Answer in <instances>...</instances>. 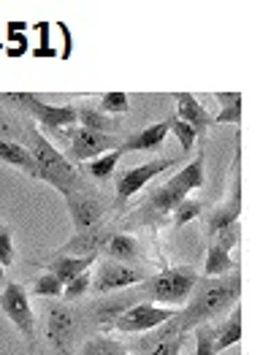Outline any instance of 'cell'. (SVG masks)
I'll list each match as a JSON object with an SVG mask.
<instances>
[{"instance_id":"obj_24","label":"cell","mask_w":271,"mask_h":355,"mask_svg":"<svg viewBox=\"0 0 271 355\" xmlns=\"http://www.w3.org/2000/svg\"><path fill=\"white\" fill-rule=\"evenodd\" d=\"M214 98L220 101L222 112L214 117L220 125H241V92H214Z\"/></svg>"},{"instance_id":"obj_1","label":"cell","mask_w":271,"mask_h":355,"mask_svg":"<svg viewBox=\"0 0 271 355\" xmlns=\"http://www.w3.org/2000/svg\"><path fill=\"white\" fill-rule=\"evenodd\" d=\"M241 296V277H198L193 293L187 298V306L177 312V323L182 334H190L195 326L209 323L211 318L222 315L228 306H236Z\"/></svg>"},{"instance_id":"obj_4","label":"cell","mask_w":271,"mask_h":355,"mask_svg":"<svg viewBox=\"0 0 271 355\" xmlns=\"http://www.w3.org/2000/svg\"><path fill=\"white\" fill-rule=\"evenodd\" d=\"M204 187V152L195 155L193 163H187L177 177H171L168 182H163L150 198V207L157 211H174L182 201L193 193Z\"/></svg>"},{"instance_id":"obj_6","label":"cell","mask_w":271,"mask_h":355,"mask_svg":"<svg viewBox=\"0 0 271 355\" xmlns=\"http://www.w3.org/2000/svg\"><path fill=\"white\" fill-rule=\"evenodd\" d=\"M62 139L68 141V152H65V160L73 166V163H90L95 157L112 152V149L120 147L117 136H106V133H95L87 128H65Z\"/></svg>"},{"instance_id":"obj_21","label":"cell","mask_w":271,"mask_h":355,"mask_svg":"<svg viewBox=\"0 0 271 355\" xmlns=\"http://www.w3.org/2000/svg\"><path fill=\"white\" fill-rule=\"evenodd\" d=\"M0 160L8 163V166L22 168L30 179H38L33 155L28 152V147H22V144H17V141H3V139H0Z\"/></svg>"},{"instance_id":"obj_37","label":"cell","mask_w":271,"mask_h":355,"mask_svg":"<svg viewBox=\"0 0 271 355\" xmlns=\"http://www.w3.org/2000/svg\"><path fill=\"white\" fill-rule=\"evenodd\" d=\"M3 279H6V277H3V266H0V282H3Z\"/></svg>"},{"instance_id":"obj_14","label":"cell","mask_w":271,"mask_h":355,"mask_svg":"<svg viewBox=\"0 0 271 355\" xmlns=\"http://www.w3.org/2000/svg\"><path fill=\"white\" fill-rule=\"evenodd\" d=\"M73 331H76V315L71 312V306H65V304H55V306L49 309L46 336H49V342H52L62 355H68V350H71Z\"/></svg>"},{"instance_id":"obj_26","label":"cell","mask_w":271,"mask_h":355,"mask_svg":"<svg viewBox=\"0 0 271 355\" xmlns=\"http://www.w3.org/2000/svg\"><path fill=\"white\" fill-rule=\"evenodd\" d=\"M236 268V261L228 255V252H222L220 247H214L209 244L207 247V277H220V274H228V271H234Z\"/></svg>"},{"instance_id":"obj_29","label":"cell","mask_w":271,"mask_h":355,"mask_svg":"<svg viewBox=\"0 0 271 355\" xmlns=\"http://www.w3.org/2000/svg\"><path fill=\"white\" fill-rule=\"evenodd\" d=\"M98 109L103 114H125L130 109V103H128V95L125 92H103Z\"/></svg>"},{"instance_id":"obj_8","label":"cell","mask_w":271,"mask_h":355,"mask_svg":"<svg viewBox=\"0 0 271 355\" xmlns=\"http://www.w3.org/2000/svg\"><path fill=\"white\" fill-rule=\"evenodd\" d=\"M174 315H177V309H168V306H157V304H150V301H141V304L130 306L128 312H122L112 326L117 328V331H122V334H147V331H152V328L168 323Z\"/></svg>"},{"instance_id":"obj_10","label":"cell","mask_w":271,"mask_h":355,"mask_svg":"<svg viewBox=\"0 0 271 355\" xmlns=\"http://www.w3.org/2000/svg\"><path fill=\"white\" fill-rule=\"evenodd\" d=\"M144 277H147V271H144V268L125 266V263H114V261H109V263H103V266L98 268V274H95V279H92L90 291L92 293H98V296L120 293V291L130 288V285H136V282H144Z\"/></svg>"},{"instance_id":"obj_17","label":"cell","mask_w":271,"mask_h":355,"mask_svg":"<svg viewBox=\"0 0 271 355\" xmlns=\"http://www.w3.org/2000/svg\"><path fill=\"white\" fill-rule=\"evenodd\" d=\"M166 136H168V122L163 119V122H155L150 128H144V130L128 136L120 147H117V152H120V155H128V152H152V149L163 147Z\"/></svg>"},{"instance_id":"obj_23","label":"cell","mask_w":271,"mask_h":355,"mask_svg":"<svg viewBox=\"0 0 271 355\" xmlns=\"http://www.w3.org/2000/svg\"><path fill=\"white\" fill-rule=\"evenodd\" d=\"M136 304H141V291L139 293H125V296H117V298H106L103 304H98L95 315H98L100 323H114L122 312H128Z\"/></svg>"},{"instance_id":"obj_20","label":"cell","mask_w":271,"mask_h":355,"mask_svg":"<svg viewBox=\"0 0 271 355\" xmlns=\"http://www.w3.org/2000/svg\"><path fill=\"white\" fill-rule=\"evenodd\" d=\"M211 336H214V353H222L228 347H234L241 339V306L236 304L231 318L222 320L220 326H211Z\"/></svg>"},{"instance_id":"obj_31","label":"cell","mask_w":271,"mask_h":355,"mask_svg":"<svg viewBox=\"0 0 271 355\" xmlns=\"http://www.w3.org/2000/svg\"><path fill=\"white\" fill-rule=\"evenodd\" d=\"M14 258H17V250H14V231L6 225V223H0V266H11L14 263Z\"/></svg>"},{"instance_id":"obj_15","label":"cell","mask_w":271,"mask_h":355,"mask_svg":"<svg viewBox=\"0 0 271 355\" xmlns=\"http://www.w3.org/2000/svg\"><path fill=\"white\" fill-rule=\"evenodd\" d=\"M65 204H68L71 223H73L76 234H79V231H87V228H95V225L100 223L103 211H106V207H103L100 201H95V198H90V196H85V193H73V196H68Z\"/></svg>"},{"instance_id":"obj_2","label":"cell","mask_w":271,"mask_h":355,"mask_svg":"<svg viewBox=\"0 0 271 355\" xmlns=\"http://www.w3.org/2000/svg\"><path fill=\"white\" fill-rule=\"evenodd\" d=\"M28 141H30V152L33 155V163H35V174L41 182H49L55 184V190H60L62 196H73V193H82V179H79V171L65 160V155L58 152L52 147L44 133L38 128H30L28 130Z\"/></svg>"},{"instance_id":"obj_36","label":"cell","mask_w":271,"mask_h":355,"mask_svg":"<svg viewBox=\"0 0 271 355\" xmlns=\"http://www.w3.org/2000/svg\"><path fill=\"white\" fill-rule=\"evenodd\" d=\"M8 133H11V122L0 114V139L6 141V136H8Z\"/></svg>"},{"instance_id":"obj_7","label":"cell","mask_w":271,"mask_h":355,"mask_svg":"<svg viewBox=\"0 0 271 355\" xmlns=\"http://www.w3.org/2000/svg\"><path fill=\"white\" fill-rule=\"evenodd\" d=\"M187 342V334H182L180 323H177V315L163 323V326L152 328L147 331L139 342H133L128 347V353H136V355H180L182 347Z\"/></svg>"},{"instance_id":"obj_5","label":"cell","mask_w":271,"mask_h":355,"mask_svg":"<svg viewBox=\"0 0 271 355\" xmlns=\"http://www.w3.org/2000/svg\"><path fill=\"white\" fill-rule=\"evenodd\" d=\"M0 101L17 103L19 109H25L28 114L38 119V125L49 133H58L65 128L76 125V106H52V103H41V98H35L30 92H0Z\"/></svg>"},{"instance_id":"obj_3","label":"cell","mask_w":271,"mask_h":355,"mask_svg":"<svg viewBox=\"0 0 271 355\" xmlns=\"http://www.w3.org/2000/svg\"><path fill=\"white\" fill-rule=\"evenodd\" d=\"M195 282H198V274L190 266L163 268L160 274H155L147 282H141V293H147L152 301H157V306H168L171 309V306H180L190 298Z\"/></svg>"},{"instance_id":"obj_33","label":"cell","mask_w":271,"mask_h":355,"mask_svg":"<svg viewBox=\"0 0 271 355\" xmlns=\"http://www.w3.org/2000/svg\"><path fill=\"white\" fill-rule=\"evenodd\" d=\"M239 239H241V228H239V223H236V225H231V228H222V231H217V234L209 239V244L220 247L222 252H231V250L239 244Z\"/></svg>"},{"instance_id":"obj_28","label":"cell","mask_w":271,"mask_h":355,"mask_svg":"<svg viewBox=\"0 0 271 355\" xmlns=\"http://www.w3.org/2000/svg\"><path fill=\"white\" fill-rule=\"evenodd\" d=\"M171 214H174V225L182 228V225H187V223H193L195 217L204 214V204H201V201H193V198H184Z\"/></svg>"},{"instance_id":"obj_18","label":"cell","mask_w":271,"mask_h":355,"mask_svg":"<svg viewBox=\"0 0 271 355\" xmlns=\"http://www.w3.org/2000/svg\"><path fill=\"white\" fill-rule=\"evenodd\" d=\"M98 261V255H87V258H68V255H55L49 263H46V274H52L58 282H62V288L76 279L79 274L90 271V266Z\"/></svg>"},{"instance_id":"obj_30","label":"cell","mask_w":271,"mask_h":355,"mask_svg":"<svg viewBox=\"0 0 271 355\" xmlns=\"http://www.w3.org/2000/svg\"><path fill=\"white\" fill-rule=\"evenodd\" d=\"M166 122H168V133H174V136H177V141L182 144L184 152H190V149L195 147V130H193L190 125H184V122L177 119V117H168Z\"/></svg>"},{"instance_id":"obj_12","label":"cell","mask_w":271,"mask_h":355,"mask_svg":"<svg viewBox=\"0 0 271 355\" xmlns=\"http://www.w3.org/2000/svg\"><path fill=\"white\" fill-rule=\"evenodd\" d=\"M112 228L106 225H95V228H87V231H79L62 244L55 255H68V258H87V255H98L106 241L112 239Z\"/></svg>"},{"instance_id":"obj_13","label":"cell","mask_w":271,"mask_h":355,"mask_svg":"<svg viewBox=\"0 0 271 355\" xmlns=\"http://www.w3.org/2000/svg\"><path fill=\"white\" fill-rule=\"evenodd\" d=\"M174 101H177V114L174 117L182 119L184 125H190L195 130V139L207 141V130L214 125V117L198 103V98L193 92H174Z\"/></svg>"},{"instance_id":"obj_22","label":"cell","mask_w":271,"mask_h":355,"mask_svg":"<svg viewBox=\"0 0 271 355\" xmlns=\"http://www.w3.org/2000/svg\"><path fill=\"white\" fill-rule=\"evenodd\" d=\"M76 119L82 122V128L95 130V133H106V136H114V130L120 128L117 119L103 114L100 109H92V106H79V109H76Z\"/></svg>"},{"instance_id":"obj_25","label":"cell","mask_w":271,"mask_h":355,"mask_svg":"<svg viewBox=\"0 0 271 355\" xmlns=\"http://www.w3.org/2000/svg\"><path fill=\"white\" fill-rule=\"evenodd\" d=\"M120 152L117 149H112V152H106V155H100V157H95L90 163H85V171L90 174L92 179H98V182H103V179H109L114 174V168L120 166Z\"/></svg>"},{"instance_id":"obj_16","label":"cell","mask_w":271,"mask_h":355,"mask_svg":"<svg viewBox=\"0 0 271 355\" xmlns=\"http://www.w3.org/2000/svg\"><path fill=\"white\" fill-rule=\"evenodd\" d=\"M239 214H241V182H239V177H236L231 201H225L222 207H217L214 211H209V217H207V239H211L217 231H222V228L236 225V223H239Z\"/></svg>"},{"instance_id":"obj_32","label":"cell","mask_w":271,"mask_h":355,"mask_svg":"<svg viewBox=\"0 0 271 355\" xmlns=\"http://www.w3.org/2000/svg\"><path fill=\"white\" fill-rule=\"evenodd\" d=\"M90 285H92V274L85 271V274H79L76 279H71V282L62 288V298H65V301H76V298H82L85 293H90Z\"/></svg>"},{"instance_id":"obj_11","label":"cell","mask_w":271,"mask_h":355,"mask_svg":"<svg viewBox=\"0 0 271 355\" xmlns=\"http://www.w3.org/2000/svg\"><path fill=\"white\" fill-rule=\"evenodd\" d=\"M0 309L6 312V318L14 326L22 331V336L33 339V334H35V318H33L30 296H28V291L22 285H17V282H8L6 285V291L0 296Z\"/></svg>"},{"instance_id":"obj_9","label":"cell","mask_w":271,"mask_h":355,"mask_svg":"<svg viewBox=\"0 0 271 355\" xmlns=\"http://www.w3.org/2000/svg\"><path fill=\"white\" fill-rule=\"evenodd\" d=\"M180 160L174 157H166V160H150L144 166H136V168H125L117 174V207H122L130 196H136L141 187H147L152 179L160 177L166 168H174Z\"/></svg>"},{"instance_id":"obj_35","label":"cell","mask_w":271,"mask_h":355,"mask_svg":"<svg viewBox=\"0 0 271 355\" xmlns=\"http://www.w3.org/2000/svg\"><path fill=\"white\" fill-rule=\"evenodd\" d=\"M33 293H35V296L62 298V282H58L52 274H44V277H38V279H35Z\"/></svg>"},{"instance_id":"obj_19","label":"cell","mask_w":271,"mask_h":355,"mask_svg":"<svg viewBox=\"0 0 271 355\" xmlns=\"http://www.w3.org/2000/svg\"><path fill=\"white\" fill-rule=\"evenodd\" d=\"M103 252H106L114 263H125V266L139 263L141 255H144V252H141V244L133 236H128V234H112V239H109L106 247H103Z\"/></svg>"},{"instance_id":"obj_27","label":"cell","mask_w":271,"mask_h":355,"mask_svg":"<svg viewBox=\"0 0 271 355\" xmlns=\"http://www.w3.org/2000/svg\"><path fill=\"white\" fill-rule=\"evenodd\" d=\"M82 355H130L122 342H114L109 336H92L90 342L82 347Z\"/></svg>"},{"instance_id":"obj_34","label":"cell","mask_w":271,"mask_h":355,"mask_svg":"<svg viewBox=\"0 0 271 355\" xmlns=\"http://www.w3.org/2000/svg\"><path fill=\"white\" fill-rule=\"evenodd\" d=\"M195 336V355H217L214 353V336H211V323L193 328Z\"/></svg>"}]
</instances>
